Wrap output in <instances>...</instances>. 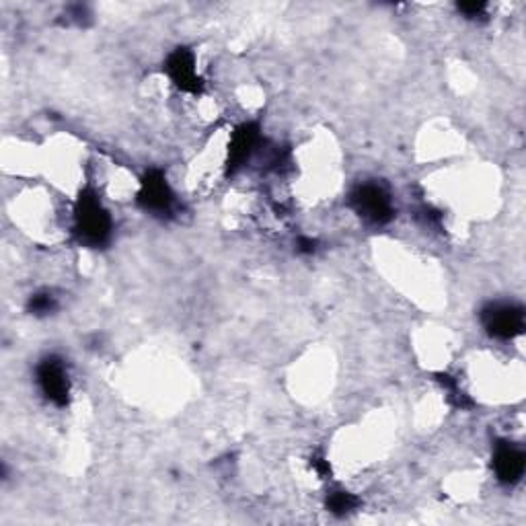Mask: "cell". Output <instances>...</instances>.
Wrapping results in <instances>:
<instances>
[{"label": "cell", "instance_id": "obj_1", "mask_svg": "<svg viewBox=\"0 0 526 526\" xmlns=\"http://www.w3.org/2000/svg\"><path fill=\"white\" fill-rule=\"evenodd\" d=\"M354 202L360 216L369 218L372 223H385V220L391 218V198L378 185H364V188H360L354 196Z\"/></svg>", "mask_w": 526, "mask_h": 526}, {"label": "cell", "instance_id": "obj_2", "mask_svg": "<svg viewBox=\"0 0 526 526\" xmlns=\"http://www.w3.org/2000/svg\"><path fill=\"white\" fill-rule=\"evenodd\" d=\"M39 385L44 394L54 403H66L68 393H71V383H68V372L60 362H47L39 370Z\"/></svg>", "mask_w": 526, "mask_h": 526}, {"label": "cell", "instance_id": "obj_3", "mask_svg": "<svg viewBox=\"0 0 526 526\" xmlns=\"http://www.w3.org/2000/svg\"><path fill=\"white\" fill-rule=\"evenodd\" d=\"M524 319H522V309H514L512 304H504V307H496L488 315V329L491 334L500 339H512L518 334H522Z\"/></svg>", "mask_w": 526, "mask_h": 526}, {"label": "cell", "instance_id": "obj_4", "mask_svg": "<svg viewBox=\"0 0 526 526\" xmlns=\"http://www.w3.org/2000/svg\"><path fill=\"white\" fill-rule=\"evenodd\" d=\"M494 469H496V475L497 479L512 483V481H518L524 473V454L521 448H514V446H502L500 451L496 453V459H494Z\"/></svg>", "mask_w": 526, "mask_h": 526}]
</instances>
